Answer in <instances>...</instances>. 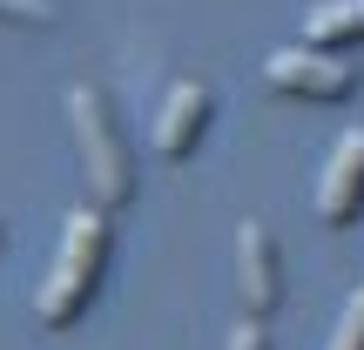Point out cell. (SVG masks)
Listing matches in <instances>:
<instances>
[{"label":"cell","mask_w":364,"mask_h":350,"mask_svg":"<svg viewBox=\"0 0 364 350\" xmlns=\"http://www.w3.org/2000/svg\"><path fill=\"white\" fill-rule=\"evenodd\" d=\"M209 108H216L209 81H189V75L162 94V115H156V155L162 162H189L196 155V142L209 135Z\"/></svg>","instance_id":"5b68a950"},{"label":"cell","mask_w":364,"mask_h":350,"mask_svg":"<svg viewBox=\"0 0 364 350\" xmlns=\"http://www.w3.org/2000/svg\"><path fill=\"white\" fill-rule=\"evenodd\" d=\"M324 350H364V290H351V303H344V317H338Z\"/></svg>","instance_id":"9c48e42d"},{"label":"cell","mask_w":364,"mask_h":350,"mask_svg":"<svg viewBox=\"0 0 364 350\" xmlns=\"http://www.w3.org/2000/svg\"><path fill=\"white\" fill-rule=\"evenodd\" d=\"M68 128H75V155H81V182H88L95 209H129L135 202V148L115 121V102L95 81H75L68 88Z\"/></svg>","instance_id":"7a4b0ae2"},{"label":"cell","mask_w":364,"mask_h":350,"mask_svg":"<svg viewBox=\"0 0 364 350\" xmlns=\"http://www.w3.org/2000/svg\"><path fill=\"white\" fill-rule=\"evenodd\" d=\"M317 216L331 229H351L364 216V128L338 135V148L324 162V182H317Z\"/></svg>","instance_id":"8992f818"},{"label":"cell","mask_w":364,"mask_h":350,"mask_svg":"<svg viewBox=\"0 0 364 350\" xmlns=\"http://www.w3.org/2000/svg\"><path fill=\"white\" fill-rule=\"evenodd\" d=\"M108 256H115V229H108V209H75L61 229V249H54L48 263V283L34 290V317L48 330H68L81 324V310L95 303V290H102L108 276Z\"/></svg>","instance_id":"6da1fadb"},{"label":"cell","mask_w":364,"mask_h":350,"mask_svg":"<svg viewBox=\"0 0 364 350\" xmlns=\"http://www.w3.org/2000/svg\"><path fill=\"white\" fill-rule=\"evenodd\" d=\"M304 40H311V48H331V54L358 48L364 40V0H324V7H311Z\"/></svg>","instance_id":"52a82bcc"},{"label":"cell","mask_w":364,"mask_h":350,"mask_svg":"<svg viewBox=\"0 0 364 350\" xmlns=\"http://www.w3.org/2000/svg\"><path fill=\"white\" fill-rule=\"evenodd\" d=\"M236 303L257 324L284 310V249H277V236L263 222H243L236 229Z\"/></svg>","instance_id":"277c9868"},{"label":"cell","mask_w":364,"mask_h":350,"mask_svg":"<svg viewBox=\"0 0 364 350\" xmlns=\"http://www.w3.org/2000/svg\"><path fill=\"white\" fill-rule=\"evenodd\" d=\"M263 81H270L277 94H297V102H344V94L358 88V67L344 61V54H331V48L297 40V48H277L270 61H263Z\"/></svg>","instance_id":"3957f363"},{"label":"cell","mask_w":364,"mask_h":350,"mask_svg":"<svg viewBox=\"0 0 364 350\" xmlns=\"http://www.w3.org/2000/svg\"><path fill=\"white\" fill-rule=\"evenodd\" d=\"M230 350H270V337H263V324H257V317H250V324L230 337Z\"/></svg>","instance_id":"30bf717a"},{"label":"cell","mask_w":364,"mask_h":350,"mask_svg":"<svg viewBox=\"0 0 364 350\" xmlns=\"http://www.w3.org/2000/svg\"><path fill=\"white\" fill-rule=\"evenodd\" d=\"M54 0H0V27H54Z\"/></svg>","instance_id":"ba28073f"}]
</instances>
